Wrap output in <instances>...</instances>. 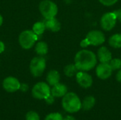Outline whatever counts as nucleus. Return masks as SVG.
I'll return each instance as SVG.
<instances>
[{
  "instance_id": "nucleus-1",
  "label": "nucleus",
  "mask_w": 121,
  "mask_h": 120,
  "mask_svg": "<svg viewBox=\"0 0 121 120\" xmlns=\"http://www.w3.org/2000/svg\"><path fill=\"white\" fill-rule=\"evenodd\" d=\"M97 58L96 54L87 50L79 51L74 57V64L77 69L81 71H88L92 69L96 64Z\"/></svg>"
},
{
  "instance_id": "nucleus-2",
  "label": "nucleus",
  "mask_w": 121,
  "mask_h": 120,
  "mask_svg": "<svg viewBox=\"0 0 121 120\" xmlns=\"http://www.w3.org/2000/svg\"><path fill=\"white\" fill-rule=\"evenodd\" d=\"M63 109L69 113H75L79 112L82 108V102L78 95L73 93H67L63 96L62 100Z\"/></svg>"
},
{
  "instance_id": "nucleus-3",
  "label": "nucleus",
  "mask_w": 121,
  "mask_h": 120,
  "mask_svg": "<svg viewBox=\"0 0 121 120\" xmlns=\"http://www.w3.org/2000/svg\"><path fill=\"white\" fill-rule=\"evenodd\" d=\"M39 10L45 19L55 18L57 13V6L50 0H43L39 4Z\"/></svg>"
},
{
  "instance_id": "nucleus-4",
  "label": "nucleus",
  "mask_w": 121,
  "mask_h": 120,
  "mask_svg": "<svg viewBox=\"0 0 121 120\" xmlns=\"http://www.w3.org/2000/svg\"><path fill=\"white\" fill-rule=\"evenodd\" d=\"M38 40V35L33 30H24L18 37L19 44L22 48L25 50L30 49L33 47L35 42Z\"/></svg>"
},
{
  "instance_id": "nucleus-5",
  "label": "nucleus",
  "mask_w": 121,
  "mask_h": 120,
  "mask_svg": "<svg viewBox=\"0 0 121 120\" xmlns=\"http://www.w3.org/2000/svg\"><path fill=\"white\" fill-rule=\"evenodd\" d=\"M46 67L45 59L42 57H36L32 59L30 63V71L31 74L35 77L40 76Z\"/></svg>"
},
{
  "instance_id": "nucleus-6",
  "label": "nucleus",
  "mask_w": 121,
  "mask_h": 120,
  "mask_svg": "<svg viewBox=\"0 0 121 120\" xmlns=\"http://www.w3.org/2000/svg\"><path fill=\"white\" fill-rule=\"evenodd\" d=\"M50 94L51 90L50 86L44 82H39L36 83L32 89V95L36 99L45 100Z\"/></svg>"
},
{
  "instance_id": "nucleus-7",
  "label": "nucleus",
  "mask_w": 121,
  "mask_h": 120,
  "mask_svg": "<svg viewBox=\"0 0 121 120\" xmlns=\"http://www.w3.org/2000/svg\"><path fill=\"white\" fill-rule=\"evenodd\" d=\"M117 18L113 12H108L104 13L101 18V26L106 30H111L116 24Z\"/></svg>"
},
{
  "instance_id": "nucleus-8",
  "label": "nucleus",
  "mask_w": 121,
  "mask_h": 120,
  "mask_svg": "<svg viewBox=\"0 0 121 120\" xmlns=\"http://www.w3.org/2000/svg\"><path fill=\"white\" fill-rule=\"evenodd\" d=\"M86 38L88 40L90 45L94 46H99L105 42L104 34L99 30H91L88 33Z\"/></svg>"
},
{
  "instance_id": "nucleus-9",
  "label": "nucleus",
  "mask_w": 121,
  "mask_h": 120,
  "mask_svg": "<svg viewBox=\"0 0 121 120\" xmlns=\"http://www.w3.org/2000/svg\"><path fill=\"white\" fill-rule=\"evenodd\" d=\"M4 89L9 93H13L21 88V83L18 80L13 76H9L6 78L2 83Z\"/></svg>"
},
{
  "instance_id": "nucleus-10",
  "label": "nucleus",
  "mask_w": 121,
  "mask_h": 120,
  "mask_svg": "<svg viewBox=\"0 0 121 120\" xmlns=\"http://www.w3.org/2000/svg\"><path fill=\"white\" fill-rule=\"evenodd\" d=\"M112 72L113 69L111 67L109 63H101L97 66L96 69V76L102 80L108 79L111 76Z\"/></svg>"
},
{
  "instance_id": "nucleus-11",
  "label": "nucleus",
  "mask_w": 121,
  "mask_h": 120,
  "mask_svg": "<svg viewBox=\"0 0 121 120\" xmlns=\"http://www.w3.org/2000/svg\"><path fill=\"white\" fill-rule=\"evenodd\" d=\"M76 79L78 84L84 88H88L93 84V79L91 76L85 71H80L78 72L76 74Z\"/></svg>"
},
{
  "instance_id": "nucleus-12",
  "label": "nucleus",
  "mask_w": 121,
  "mask_h": 120,
  "mask_svg": "<svg viewBox=\"0 0 121 120\" xmlns=\"http://www.w3.org/2000/svg\"><path fill=\"white\" fill-rule=\"evenodd\" d=\"M97 57L101 63H109L112 59V54L107 47H101L97 52Z\"/></svg>"
},
{
  "instance_id": "nucleus-13",
  "label": "nucleus",
  "mask_w": 121,
  "mask_h": 120,
  "mask_svg": "<svg viewBox=\"0 0 121 120\" xmlns=\"http://www.w3.org/2000/svg\"><path fill=\"white\" fill-rule=\"evenodd\" d=\"M67 93V88L62 83H57L53 86L51 89V94L56 98H61L65 96Z\"/></svg>"
},
{
  "instance_id": "nucleus-14",
  "label": "nucleus",
  "mask_w": 121,
  "mask_h": 120,
  "mask_svg": "<svg viewBox=\"0 0 121 120\" xmlns=\"http://www.w3.org/2000/svg\"><path fill=\"white\" fill-rule=\"evenodd\" d=\"M46 79H47L48 84L50 86H53L60 82V74L57 71L51 70L48 72L47 77H46Z\"/></svg>"
},
{
  "instance_id": "nucleus-15",
  "label": "nucleus",
  "mask_w": 121,
  "mask_h": 120,
  "mask_svg": "<svg viewBox=\"0 0 121 120\" xmlns=\"http://www.w3.org/2000/svg\"><path fill=\"white\" fill-rule=\"evenodd\" d=\"M45 24L46 29H48L49 30H51L52 32H57L60 30L61 28V25L60 22L55 18L46 19Z\"/></svg>"
},
{
  "instance_id": "nucleus-16",
  "label": "nucleus",
  "mask_w": 121,
  "mask_h": 120,
  "mask_svg": "<svg viewBox=\"0 0 121 120\" xmlns=\"http://www.w3.org/2000/svg\"><path fill=\"white\" fill-rule=\"evenodd\" d=\"M95 103H96V100L94 97L91 95L87 96L83 100L82 103V108L86 111L90 110L95 105Z\"/></svg>"
},
{
  "instance_id": "nucleus-17",
  "label": "nucleus",
  "mask_w": 121,
  "mask_h": 120,
  "mask_svg": "<svg viewBox=\"0 0 121 120\" xmlns=\"http://www.w3.org/2000/svg\"><path fill=\"white\" fill-rule=\"evenodd\" d=\"M109 45L113 48H121V34L116 33L110 37L108 40Z\"/></svg>"
},
{
  "instance_id": "nucleus-18",
  "label": "nucleus",
  "mask_w": 121,
  "mask_h": 120,
  "mask_svg": "<svg viewBox=\"0 0 121 120\" xmlns=\"http://www.w3.org/2000/svg\"><path fill=\"white\" fill-rule=\"evenodd\" d=\"M35 52L38 55L43 56L45 55L48 53V47L46 42H39L37 43L36 46H35Z\"/></svg>"
},
{
  "instance_id": "nucleus-19",
  "label": "nucleus",
  "mask_w": 121,
  "mask_h": 120,
  "mask_svg": "<svg viewBox=\"0 0 121 120\" xmlns=\"http://www.w3.org/2000/svg\"><path fill=\"white\" fill-rule=\"evenodd\" d=\"M78 69L75 64H68L64 68V73L68 77H72L78 73Z\"/></svg>"
},
{
  "instance_id": "nucleus-20",
  "label": "nucleus",
  "mask_w": 121,
  "mask_h": 120,
  "mask_svg": "<svg viewBox=\"0 0 121 120\" xmlns=\"http://www.w3.org/2000/svg\"><path fill=\"white\" fill-rule=\"evenodd\" d=\"M46 29L45 27V24L43 22L41 21H38L34 23V25H33V31L37 35H42L45 30Z\"/></svg>"
},
{
  "instance_id": "nucleus-21",
  "label": "nucleus",
  "mask_w": 121,
  "mask_h": 120,
  "mask_svg": "<svg viewBox=\"0 0 121 120\" xmlns=\"http://www.w3.org/2000/svg\"><path fill=\"white\" fill-rule=\"evenodd\" d=\"M109 64L112 68L113 71L119 70L121 69V59H113L109 62Z\"/></svg>"
},
{
  "instance_id": "nucleus-22",
  "label": "nucleus",
  "mask_w": 121,
  "mask_h": 120,
  "mask_svg": "<svg viewBox=\"0 0 121 120\" xmlns=\"http://www.w3.org/2000/svg\"><path fill=\"white\" fill-rule=\"evenodd\" d=\"M63 117L60 113L58 112H53L48 115L45 120H63Z\"/></svg>"
},
{
  "instance_id": "nucleus-23",
  "label": "nucleus",
  "mask_w": 121,
  "mask_h": 120,
  "mask_svg": "<svg viewBox=\"0 0 121 120\" xmlns=\"http://www.w3.org/2000/svg\"><path fill=\"white\" fill-rule=\"evenodd\" d=\"M26 120H40L39 115L34 112V111H30L28 112L26 115Z\"/></svg>"
},
{
  "instance_id": "nucleus-24",
  "label": "nucleus",
  "mask_w": 121,
  "mask_h": 120,
  "mask_svg": "<svg viewBox=\"0 0 121 120\" xmlns=\"http://www.w3.org/2000/svg\"><path fill=\"white\" fill-rule=\"evenodd\" d=\"M99 1L103 5L109 6H112V5L115 4L118 0H99Z\"/></svg>"
},
{
  "instance_id": "nucleus-25",
  "label": "nucleus",
  "mask_w": 121,
  "mask_h": 120,
  "mask_svg": "<svg viewBox=\"0 0 121 120\" xmlns=\"http://www.w3.org/2000/svg\"><path fill=\"white\" fill-rule=\"evenodd\" d=\"M54 96L52 95V94H50L48 97H47L45 100V102L48 103V104H49V105H52L53 103H54V101H55V99H54Z\"/></svg>"
},
{
  "instance_id": "nucleus-26",
  "label": "nucleus",
  "mask_w": 121,
  "mask_h": 120,
  "mask_svg": "<svg viewBox=\"0 0 121 120\" xmlns=\"http://www.w3.org/2000/svg\"><path fill=\"white\" fill-rule=\"evenodd\" d=\"M80 45H81L82 47H86L87 46L90 45V44H89L88 40H87L86 38H85V39H84V40L80 42Z\"/></svg>"
},
{
  "instance_id": "nucleus-27",
  "label": "nucleus",
  "mask_w": 121,
  "mask_h": 120,
  "mask_svg": "<svg viewBox=\"0 0 121 120\" xmlns=\"http://www.w3.org/2000/svg\"><path fill=\"white\" fill-rule=\"evenodd\" d=\"M113 13H115V15L116 16L117 19L121 23V9H118L113 11Z\"/></svg>"
},
{
  "instance_id": "nucleus-28",
  "label": "nucleus",
  "mask_w": 121,
  "mask_h": 120,
  "mask_svg": "<svg viewBox=\"0 0 121 120\" xmlns=\"http://www.w3.org/2000/svg\"><path fill=\"white\" fill-rule=\"evenodd\" d=\"M4 50H5V44L2 41H0V54H1Z\"/></svg>"
},
{
  "instance_id": "nucleus-29",
  "label": "nucleus",
  "mask_w": 121,
  "mask_h": 120,
  "mask_svg": "<svg viewBox=\"0 0 121 120\" xmlns=\"http://www.w3.org/2000/svg\"><path fill=\"white\" fill-rule=\"evenodd\" d=\"M116 79H117L118 81L121 82V69H119L118 72L117 74H116Z\"/></svg>"
},
{
  "instance_id": "nucleus-30",
  "label": "nucleus",
  "mask_w": 121,
  "mask_h": 120,
  "mask_svg": "<svg viewBox=\"0 0 121 120\" xmlns=\"http://www.w3.org/2000/svg\"><path fill=\"white\" fill-rule=\"evenodd\" d=\"M63 120H76V119L73 117V116H70V115H67L66 116Z\"/></svg>"
},
{
  "instance_id": "nucleus-31",
  "label": "nucleus",
  "mask_w": 121,
  "mask_h": 120,
  "mask_svg": "<svg viewBox=\"0 0 121 120\" xmlns=\"http://www.w3.org/2000/svg\"><path fill=\"white\" fill-rule=\"evenodd\" d=\"M2 23H3V18H2L1 15L0 14V26L2 25Z\"/></svg>"
}]
</instances>
